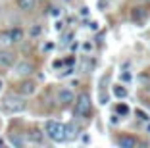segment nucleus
Here are the masks:
<instances>
[{"label": "nucleus", "instance_id": "nucleus-5", "mask_svg": "<svg viewBox=\"0 0 150 148\" xmlns=\"http://www.w3.org/2000/svg\"><path fill=\"white\" fill-rule=\"evenodd\" d=\"M33 71H35V65L31 64V62H18L16 64V73L19 75V77H29V75H33Z\"/></svg>", "mask_w": 150, "mask_h": 148}, {"label": "nucleus", "instance_id": "nucleus-16", "mask_svg": "<svg viewBox=\"0 0 150 148\" xmlns=\"http://www.w3.org/2000/svg\"><path fill=\"white\" fill-rule=\"evenodd\" d=\"M135 113H137V118H139V119H142V121H148V115H146L142 110H135Z\"/></svg>", "mask_w": 150, "mask_h": 148}, {"label": "nucleus", "instance_id": "nucleus-22", "mask_svg": "<svg viewBox=\"0 0 150 148\" xmlns=\"http://www.w3.org/2000/svg\"><path fill=\"white\" fill-rule=\"evenodd\" d=\"M88 27H91V29H93V31H96V29H98V23H96V21H93V23H91V25H88Z\"/></svg>", "mask_w": 150, "mask_h": 148}, {"label": "nucleus", "instance_id": "nucleus-17", "mask_svg": "<svg viewBox=\"0 0 150 148\" xmlns=\"http://www.w3.org/2000/svg\"><path fill=\"white\" fill-rule=\"evenodd\" d=\"M40 25H33V29H31V37H37V35H40Z\"/></svg>", "mask_w": 150, "mask_h": 148}, {"label": "nucleus", "instance_id": "nucleus-27", "mask_svg": "<svg viewBox=\"0 0 150 148\" xmlns=\"http://www.w3.org/2000/svg\"><path fill=\"white\" fill-rule=\"evenodd\" d=\"M0 91H2V81H0Z\"/></svg>", "mask_w": 150, "mask_h": 148}, {"label": "nucleus", "instance_id": "nucleus-23", "mask_svg": "<svg viewBox=\"0 0 150 148\" xmlns=\"http://www.w3.org/2000/svg\"><path fill=\"white\" fill-rule=\"evenodd\" d=\"M83 142L88 144V142H91V137H88V135H83Z\"/></svg>", "mask_w": 150, "mask_h": 148}, {"label": "nucleus", "instance_id": "nucleus-1", "mask_svg": "<svg viewBox=\"0 0 150 148\" xmlns=\"http://www.w3.org/2000/svg\"><path fill=\"white\" fill-rule=\"evenodd\" d=\"M44 133H46V137H48L52 142H64V140L67 139V125L50 119V121H46V125H44Z\"/></svg>", "mask_w": 150, "mask_h": 148}, {"label": "nucleus", "instance_id": "nucleus-9", "mask_svg": "<svg viewBox=\"0 0 150 148\" xmlns=\"http://www.w3.org/2000/svg\"><path fill=\"white\" fill-rule=\"evenodd\" d=\"M35 6L37 0H18V8L21 12H31V10H35Z\"/></svg>", "mask_w": 150, "mask_h": 148}, {"label": "nucleus", "instance_id": "nucleus-8", "mask_svg": "<svg viewBox=\"0 0 150 148\" xmlns=\"http://www.w3.org/2000/svg\"><path fill=\"white\" fill-rule=\"evenodd\" d=\"M35 91H37V85L33 83V81H25V83L19 85V92H21L23 96H31V94H35Z\"/></svg>", "mask_w": 150, "mask_h": 148}, {"label": "nucleus", "instance_id": "nucleus-13", "mask_svg": "<svg viewBox=\"0 0 150 148\" xmlns=\"http://www.w3.org/2000/svg\"><path fill=\"white\" fill-rule=\"evenodd\" d=\"M10 35H12V42L18 44L23 40V31L19 29V27H16V29H10Z\"/></svg>", "mask_w": 150, "mask_h": 148}, {"label": "nucleus", "instance_id": "nucleus-26", "mask_svg": "<svg viewBox=\"0 0 150 148\" xmlns=\"http://www.w3.org/2000/svg\"><path fill=\"white\" fill-rule=\"evenodd\" d=\"M142 2H146V4H150V0H142Z\"/></svg>", "mask_w": 150, "mask_h": 148}, {"label": "nucleus", "instance_id": "nucleus-19", "mask_svg": "<svg viewBox=\"0 0 150 148\" xmlns=\"http://www.w3.org/2000/svg\"><path fill=\"white\" fill-rule=\"evenodd\" d=\"M83 48H85V52H88V50H93V44H88V42H85V44H83Z\"/></svg>", "mask_w": 150, "mask_h": 148}, {"label": "nucleus", "instance_id": "nucleus-11", "mask_svg": "<svg viewBox=\"0 0 150 148\" xmlns=\"http://www.w3.org/2000/svg\"><path fill=\"white\" fill-rule=\"evenodd\" d=\"M112 92H114V96L119 98V100H121V98H127V94H129V91L123 87V85H115V87L112 89Z\"/></svg>", "mask_w": 150, "mask_h": 148}, {"label": "nucleus", "instance_id": "nucleus-6", "mask_svg": "<svg viewBox=\"0 0 150 148\" xmlns=\"http://www.w3.org/2000/svg\"><path fill=\"white\" fill-rule=\"evenodd\" d=\"M146 18H148V13H146V10L144 8H133V12H131V19L137 25H142V23L146 21Z\"/></svg>", "mask_w": 150, "mask_h": 148}, {"label": "nucleus", "instance_id": "nucleus-14", "mask_svg": "<svg viewBox=\"0 0 150 148\" xmlns=\"http://www.w3.org/2000/svg\"><path fill=\"white\" fill-rule=\"evenodd\" d=\"M115 112H117L119 115H127V113H129V106L121 102V104H117V108H115Z\"/></svg>", "mask_w": 150, "mask_h": 148}, {"label": "nucleus", "instance_id": "nucleus-12", "mask_svg": "<svg viewBox=\"0 0 150 148\" xmlns=\"http://www.w3.org/2000/svg\"><path fill=\"white\" fill-rule=\"evenodd\" d=\"M117 144L121 148H133V146H137V140L131 139V137H121V139L117 140Z\"/></svg>", "mask_w": 150, "mask_h": 148}, {"label": "nucleus", "instance_id": "nucleus-4", "mask_svg": "<svg viewBox=\"0 0 150 148\" xmlns=\"http://www.w3.org/2000/svg\"><path fill=\"white\" fill-rule=\"evenodd\" d=\"M16 64V54L10 48H0V65L2 67H12Z\"/></svg>", "mask_w": 150, "mask_h": 148}, {"label": "nucleus", "instance_id": "nucleus-3", "mask_svg": "<svg viewBox=\"0 0 150 148\" xmlns=\"http://www.w3.org/2000/svg\"><path fill=\"white\" fill-rule=\"evenodd\" d=\"M93 113V102H91V96L87 92H81L77 98H75V115L81 119H87L88 115Z\"/></svg>", "mask_w": 150, "mask_h": 148}, {"label": "nucleus", "instance_id": "nucleus-15", "mask_svg": "<svg viewBox=\"0 0 150 148\" xmlns=\"http://www.w3.org/2000/svg\"><path fill=\"white\" fill-rule=\"evenodd\" d=\"M12 144H13V146H23V144H25V140L19 139V137H12Z\"/></svg>", "mask_w": 150, "mask_h": 148}, {"label": "nucleus", "instance_id": "nucleus-10", "mask_svg": "<svg viewBox=\"0 0 150 148\" xmlns=\"http://www.w3.org/2000/svg\"><path fill=\"white\" fill-rule=\"evenodd\" d=\"M12 35L10 31H0V48H10L12 46Z\"/></svg>", "mask_w": 150, "mask_h": 148}, {"label": "nucleus", "instance_id": "nucleus-20", "mask_svg": "<svg viewBox=\"0 0 150 148\" xmlns=\"http://www.w3.org/2000/svg\"><path fill=\"white\" fill-rule=\"evenodd\" d=\"M64 29V23L62 21H56V31H62Z\"/></svg>", "mask_w": 150, "mask_h": 148}, {"label": "nucleus", "instance_id": "nucleus-18", "mask_svg": "<svg viewBox=\"0 0 150 148\" xmlns=\"http://www.w3.org/2000/svg\"><path fill=\"white\" fill-rule=\"evenodd\" d=\"M31 139L35 140V142H40V133L39 131H31Z\"/></svg>", "mask_w": 150, "mask_h": 148}, {"label": "nucleus", "instance_id": "nucleus-25", "mask_svg": "<svg viewBox=\"0 0 150 148\" xmlns=\"http://www.w3.org/2000/svg\"><path fill=\"white\" fill-rule=\"evenodd\" d=\"M146 131H148V133H150V123H148V125H146Z\"/></svg>", "mask_w": 150, "mask_h": 148}, {"label": "nucleus", "instance_id": "nucleus-2", "mask_svg": "<svg viewBox=\"0 0 150 148\" xmlns=\"http://www.w3.org/2000/svg\"><path fill=\"white\" fill-rule=\"evenodd\" d=\"M2 106H4L6 112L10 113H21L27 110V102L23 96L19 94H13V92H10V94H6L4 98H2Z\"/></svg>", "mask_w": 150, "mask_h": 148}, {"label": "nucleus", "instance_id": "nucleus-21", "mask_svg": "<svg viewBox=\"0 0 150 148\" xmlns=\"http://www.w3.org/2000/svg\"><path fill=\"white\" fill-rule=\"evenodd\" d=\"M121 79H123V81H131V75H129V73H123V75H121Z\"/></svg>", "mask_w": 150, "mask_h": 148}, {"label": "nucleus", "instance_id": "nucleus-24", "mask_svg": "<svg viewBox=\"0 0 150 148\" xmlns=\"http://www.w3.org/2000/svg\"><path fill=\"white\" fill-rule=\"evenodd\" d=\"M44 50H46V52H48V50H52V42H46V44H44Z\"/></svg>", "mask_w": 150, "mask_h": 148}, {"label": "nucleus", "instance_id": "nucleus-7", "mask_svg": "<svg viewBox=\"0 0 150 148\" xmlns=\"http://www.w3.org/2000/svg\"><path fill=\"white\" fill-rule=\"evenodd\" d=\"M73 100H75V94L69 89H60V91H58V102H60V104H71Z\"/></svg>", "mask_w": 150, "mask_h": 148}]
</instances>
